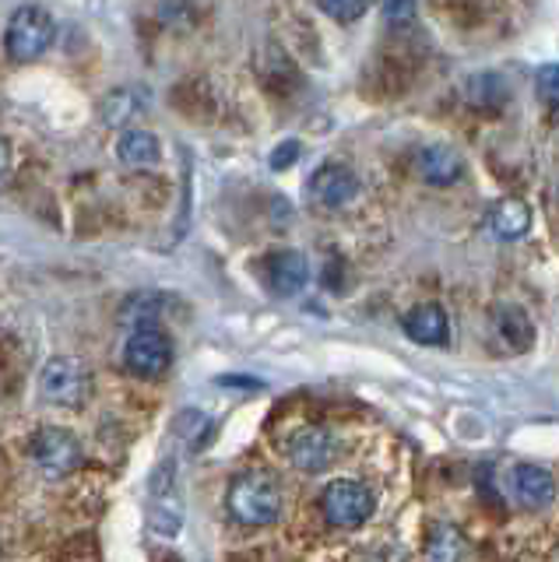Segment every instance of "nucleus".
Listing matches in <instances>:
<instances>
[{"mask_svg": "<svg viewBox=\"0 0 559 562\" xmlns=\"http://www.w3.org/2000/svg\"><path fill=\"white\" fill-rule=\"evenodd\" d=\"M225 503H230V514L239 524L265 527L282 514V488L268 471H239L230 482Z\"/></svg>", "mask_w": 559, "mask_h": 562, "instance_id": "nucleus-1", "label": "nucleus"}, {"mask_svg": "<svg viewBox=\"0 0 559 562\" xmlns=\"http://www.w3.org/2000/svg\"><path fill=\"white\" fill-rule=\"evenodd\" d=\"M54 43V18L40 4H22L8 18L4 29V53L14 64H32Z\"/></svg>", "mask_w": 559, "mask_h": 562, "instance_id": "nucleus-2", "label": "nucleus"}, {"mask_svg": "<svg viewBox=\"0 0 559 562\" xmlns=\"http://www.w3.org/2000/svg\"><path fill=\"white\" fill-rule=\"evenodd\" d=\"M29 461L40 474H46V479H67V474L81 468V443L71 429L46 426L32 439Z\"/></svg>", "mask_w": 559, "mask_h": 562, "instance_id": "nucleus-3", "label": "nucleus"}, {"mask_svg": "<svg viewBox=\"0 0 559 562\" xmlns=\"http://www.w3.org/2000/svg\"><path fill=\"white\" fill-rule=\"evenodd\" d=\"M321 509H324L327 524H335V527H359V524H366V520L373 517L377 499H373V492L366 488L362 482L338 479V482H331L321 492Z\"/></svg>", "mask_w": 559, "mask_h": 562, "instance_id": "nucleus-4", "label": "nucleus"}, {"mask_svg": "<svg viewBox=\"0 0 559 562\" xmlns=\"http://www.w3.org/2000/svg\"><path fill=\"white\" fill-rule=\"evenodd\" d=\"M177 359V348H172V338L159 327H145V330H131V338L124 345V366L134 376H163L166 369Z\"/></svg>", "mask_w": 559, "mask_h": 562, "instance_id": "nucleus-5", "label": "nucleus"}, {"mask_svg": "<svg viewBox=\"0 0 559 562\" xmlns=\"http://www.w3.org/2000/svg\"><path fill=\"white\" fill-rule=\"evenodd\" d=\"M89 369L81 359L71 356H57L43 366L40 373V394L54 404H81L89 394Z\"/></svg>", "mask_w": 559, "mask_h": 562, "instance_id": "nucleus-6", "label": "nucleus"}, {"mask_svg": "<svg viewBox=\"0 0 559 562\" xmlns=\"http://www.w3.org/2000/svg\"><path fill=\"white\" fill-rule=\"evenodd\" d=\"M289 461L300 468V471H327L331 464L338 461V439L331 429L324 426H303L295 429L289 439Z\"/></svg>", "mask_w": 559, "mask_h": 562, "instance_id": "nucleus-7", "label": "nucleus"}, {"mask_svg": "<svg viewBox=\"0 0 559 562\" xmlns=\"http://www.w3.org/2000/svg\"><path fill=\"white\" fill-rule=\"evenodd\" d=\"M306 190H310L313 204H321V207H345L348 201H356L359 180H356V172L348 169V166L327 162V166H321L317 172L310 176Z\"/></svg>", "mask_w": 559, "mask_h": 562, "instance_id": "nucleus-8", "label": "nucleus"}, {"mask_svg": "<svg viewBox=\"0 0 559 562\" xmlns=\"http://www.w3.org/2000/svg\"><path fill=\"white\" fill-rule=\"evenodd\" d=\"M265 281L268 289L278 295V299H292L306 289L310 281V263L300 250H282V254H271L268 263H265Z\"/></svg>", "mask_w": 559, "mask_h": 562, "instance_id": "nucleus-9", "label": "nucleus"}, {"mask_svg": "<svg viewBox=\"0 0 559 562\" xmlns=\"http://www.w3.org/2000/svg\"><path fill=\"white\" fill-rule=\"evenodd\" d=\"M401 327H405V334L415 345H447V334H450L447 313L436 303H423V306L409 310Z\"/></svg>", "mask_w": 559, "mask_h": 562, "instance_id": "nucleus-10", "label": "nucleus"}, {"mask_svg": "<svg viewBox=\"0 0 559 562\" xmlns=\"http://www.w3.org/2000/svg\"><path fill=\"white\" fill-rule=\"evenodd\" d=\"M511 485H514V496L521 506L528 509H541L549 506L552 496H556V482L546 468H535V464H517L514 474H511Z\"/></svg>", "mask_w": 559, "mask_h": 562, "instance_id": "nucleus-11", "label": "nucleus"}, {"mask_svg": "<svg viewBox=\"0 0 559 562\" xmlns=\"http://www.w3.org/2000/svg\"><path fill=\"white\" fill-rule=\"evenodd\" d=\"M461 172H465V158L447 145H429L418 151V176H423L429 187L458 183Z\"/></svg>", "mask_w": 559, "mask_h": 562, "instance_id": "nucleus-12", "label": "nucleus"}, {"mask_svg": "<svg viewBox=\"0 0 559 562\" xmlns=\"http://www.w3.org/2000/svg\"><path fill=\"white\" fill-rule=\"evenodd\" d=\"M489 225H493V233L500 239H521L532 228V211L524 201L506 198V201H500L493 211H489Z\"/></svg>", "mask_w": 559, "mask_h": 562, "instance_id": "nucleus-13", "label": "nucleus"}, {"mask_svg": "<svg viewBox=\"0 0 559 562\" xmlns=\"http://www.w3.org/2000/svg\"><path fill=\"white\" fill-rule=\"evenodd\" d=\"M169 306L166 295H155V292H137L131 295L124 306H120V321L131 324L134 330H145V327H159L163 313Z\"/></svg>", "mask_w": 559, "mask_h": 562, "instance_id": "nucleus-14", "label": "nucleus"}, {"mask_svg": "<svg viewBox=\"0 0 559 562\" xmlns=\"http://www.w3.org/2000/svg\"><path fill=\"white\" fill-rule=\"evenodd\" d=\"M159 155H163L159 140H155L148 131H124L116 140V158L124 166H131V169L155 166V162H159Z\"/></svg>", "mask_w": 559, "mask_h": 562, "instance_id": "nucleus-15", "label": "nucleus"}, {"mask_svg": "<svg viewBox=\"0 0 559 562\" xmlns=\"http://www.w3.org/2000/svg\"><path fill=\"white\" fill-rule=\"evenodd\" d=\"M496 334H500V341L511 351H524L535 341V327H532V321L517 306L496 310Z\"/></svg>", "mask_w": 559, "mask_h": 562, "instance_id": "nucleus-16", "label": "nucleus"}, {"mask_svg": "<svg viewBox=\"0 0 559 562\" xmlns=\"http://www.w3.org/2000/svg\"><path fill=\"white\" fill-rule=\"evenodd\" d=\"M461 555H465V541H461V535L454 531V527H447V524L433 527L426 559H429V562H461Z\"/></svg>", "mask_w": 559, "mask_h": 562, "instance_id": "nucleus-17", "label": "nucleus"}, {"mask_svg": "<svg viewBox=\"0 0 559 562\" xmlns=\"http://www.w3.org/2000/svg\"><path fill=\"white\" fill-rule=\"evenodd\" d=\"M137 113H142V102L134 99L131 88H116V92H110L107 102H102V120H107L110 127H120V123H127Z\"/></svg>", "mask_w": 559, "mask_h": 562, "instance_id": "nucleus-18", "label": "nucleus"}, {"mask_svg": "<svg viewBox=\"0 0 559 562\" xmlns=\"http://www.w3.org/2000/svg\"><path fill=\"white\" fill-rule=\"evenodd\" d=\"M366 8H370V0H321V11L342 25L359 22V18L366 14Z\"/></svg>", "mask_w": 559, "mask_h": 562, "instance_id": "nucleus-19", "label": "nucleus"}, {"mask_svg": "<svg viewBox=\"0 0 559 562\" xmlns=\"http://www.w3.org/2000/svg\"><path fill=\"white\" fill-rule=\"evenodd\" d=\"M535 88L546 105H559V64H541L535 70Z\"/></svg>", "mask_w": 559, "mask_h": 562, "instance_id": "nucleus-20", "label": "nucleus"}, {"mask_svg": "<svg viewBox=\"0 0 559 562\" xmlns=\"http://www.w3.org/2000/svg\"><path fill=\"white\" fill-rule=\"evenodd\" d=\"M383 18H388L391 29H405L415 22V0H388L383 8Z\"/></svg>", "mask_w": 559, "mask_h": 562, "instance_id": "nucleus-21", "label": "nucleus"}, {"mask_svg": "<svg viewBox=\"0 0 559 562\" xmlns=\"http://www.w3.org/2000/svg\"><path fill=\"white\" fill-rule=\"evenodd\" d=\"M300 155H303V145H300V140H282V145H278V148L271 151L268 162H271L275 172H282V169H289Z\"/></svg>", "mask_w": 559, "mask_h": 562, "instance_id": "nucleus-22", "label": "nucleus"}, {"mask_svg": "<svg viewBox=\"0 0 559 562\" xmlns=\"http://www.w3.org/2000/svg\"><path fill=\"white\" fill-rule=\"evenodd\" d=\"M11 162H14V158H11V145H8V140H0V187L8 183V176H11Z\"/></svg>", "mask_w": 559, "mask_h": 562, "instance_id": "nucleus-23", "label": "nucleus"}]
</instances>
